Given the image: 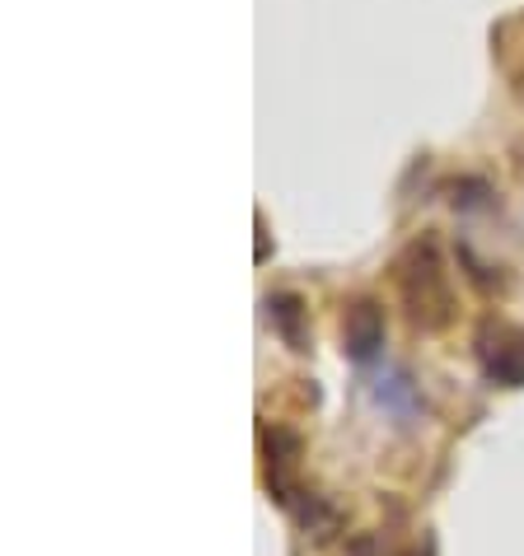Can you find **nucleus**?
<instances>
[{
    "label": "nucleus",
    "mask_w": 524,
    "mask_h": 556,
    "mask_svg": "<svg viewBox=\"0 0 524 556\" xmlns=\"http://www.w3.org/2000/svg\"><path fill=\"white\" fill-rule=\"evenodd\" d=\"M394 281L408 304V318L417 323L422 332H440L445 323L454 318V290H450V276H445V262L431 239H417L394 262Z\"/></svg>",
    "instance_id": "obj_1"
},
{
    "label": "nucleus",
    "mask_w": 524,
    "mask_h": 556,
    "mask_svg": "<svg viewBox=\"0 0 524 556\" xmlns=\"http://www.w3.org/2000/svg\"><path fill=\"white\" fill-rule=\"evenodd\" d=\"M477 365H483V375L491 383L520 389L524 383V328L487 318L483 328H477Z\"/></svg>",
    "instance_id": "obj_2"
},
{
    "label": "nucleus",
    "mask_w": 524,
    "mask_h": 556,
    "mask_svg": "<svg viewBox=\"0 0 524 556\" xmlns=\"http://www.w3.org/2000/svg\"><path fill=\"white\" fill-rule=\"evenodd\" d=\"M342 337H347V355L357 365H370L384 346V308L375 300H357L347 308V323H342Z\"/></svg>",
    "instance_id": "obj_3"
},
{
    "label": "nucleus",
    "mask_w": 524,
    "mask_h": 556,
    "mask_svg": "<svg viewBox=\"0 0 524 556\" xmlns=\"http://www.w3.org/2000/svg\"><path fill=\"white\" fill-rule=\"evenodd\" d=\"M267 318L276 323V332L286 337L296 351H304V332H300V323H304V304L296 295H272L267 300Z\"/></svg>",
    "instance_id": "obj_4"
}]
</instances>
